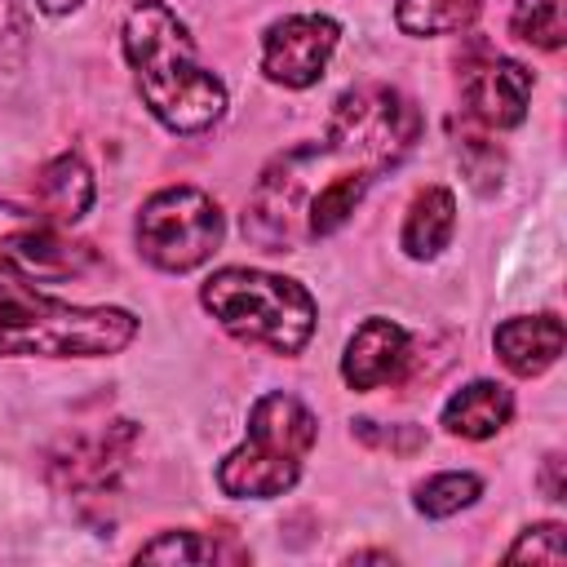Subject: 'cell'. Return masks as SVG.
<instances>
[{
  "label": "cell",
  "mask_w": 567,
  "mask_h": 567,
  "mask_svg": "<svg viewBox=\"0 0 567 567\" xmlns=\"http://www.w3.org/2000/svg\"><path fill=\"white\" fill-rule=\"evenodd\" d=\"M341 44V22L328 13H288L261 31V75L284 89H310L323 80Z\"/></svg>",
  "instance_id": "cell-8"
},
{
  "label": "cell",
  "mask_w": 567,
  "mask_h": 567,
  "mask_svg": "<svg viewBox=\"0 0 567 567\" xmlns=\"http://www.w3.org/2000/svg\"><path fill=\"white\" fill-rule=\"evenodd\" d=\"M137 315L124 306H75L0 275L4 359H106L133 346Z\"/></svg>",
  "instance_id": "cell-3"
},
{
  "label": "cell",
  "mask_w": 567,
  "mask_h": 567,
  "mask_svg": "<svg viewBox=\"0 0 567 567\" xmlns=\"http://www.w3.org/2000/svg\"><path fill=\"white\" fill-rule=\"evenodd\" d=\"M478 496H483V478L478 474H470V470H443V474H430L425 483H416L412 505L425 518H452V514L470 509Z\"/></svg>",
  "instance_id": "cell-18"
},
{
  "label": "cell",
  "mask_w": 567,
  "mask_h": 567,
  "mask_svg": "<svg viewBox=\"0 0 567 567\" xmlns=\"http://www.w3.org/2000/svg\"><path fill=\"white\" fill-rule=\"evenodd\" d=\"M27 62V13L18 0H0V84L18 80Z\"/></svg>",
  "instance_id": "cell-23"
},
{
  "label": "cell",
  "mask_w": 567,
  "mask_h": 567,
  "mask_svg": "<svg viewBox=\"0 0 567 567\" xmlns=\"http://www.w3.org/2000/svg\"><path fill=\"white\" fill-rule=\"evenodd\" d=\"M540 487H545V496H549V501H563V496H567V483H563V452H549V456H545Z\"/></svg>",
  "instance_id": "cell-24"
},
{
  "label": "cell",
  "mask_w": 567,
  "mask_h": 567,
  "mask_svg": "<svg viewBox=\"0 0 567 567\" xmlns=\"http://www.w3.org/2000/svg\"><path fill=\"white\" fill-rule=\"evenodd\" d=\"M456 235V195L447 186H425L412 195L399 230V248L412 261H434Z\"/></svg>",
  "instance_id": "cell-13"
},
{
  "label": "cell",
  "mask_w": 567,
  "mask_h": 567,
  "mask_svg": "<svg viewBox=\"0 0 567 567\" xmlns=\"http://www.w3.org/2000/svg\"><path fill=\"white\" fill-rule=\"evenodd\" d=\"M120 40L142 106L168 133L195 137L226 115V84L195 58L186 22L164 0H137L124 13Z\"/></svg>",
  "instance_id": "cell-2"
},
{
  "label": "cell",
  "mask_w": 567,
  "mask_h": 567,
  "mask_svg": "<svg viewBox=\"0 0 567 567\" xmlns=\"http://www.w3.org/2000/svg\"><path fill=\"white\" fill-rule=\"evenodd\" d=\"M487 0H399L394 4V22L403 35H456L465 27H474V18L483 13Z\"/></svg>",
  "instance_id": "cell-16"
},
{
  "label": "cell",
  "mask_w": 567,
  "mask_h": 567,
  "mask_svg": "<svg viewBox=\"0 0 567 567\" xmlns=\"http://www.w3.org/2000/svg\"><path fill=\"white\" fill-rule=\"evenodd\" d=\"M350 563H390V554H381V549H363V554H350Z\"/></svg>",
  "instance_id": "cell-26"
},
{
  "label": "cell",
  "mask_w": 567,
  "mask_h": 567,
  "mask_svg": "<svg viewBox=\"0 0 567 567\" xmlns=\"http://www.w3.org/2000/svg\"><path fill=\"white\" fill-rule=\"evenodd\" d=\"M421 142V111L394 84H354L332 102L315 142L279 151L244 213V235L266 252H297L337 235L377 177L394 173Z\"/></svg>",
  "instance_id": "cell-1"
},
{
  "label": "cell",
  "mask_w": 567,
  "mask_h": 567,
  "mask_svg": "<svg viewBox=\"0 0 567 567\" xmlns=\"http://www.w3.org/2000/svg\"><path fill=\"white\" fill-rule=\"evenodd\" d=\"M137 563H221V558H230V563H244L248 554L239 549V545H230L226 536L217 540L213 532H159L155 540H146L137 554H133Z\"/></svg>",
  "instance_id": "cell-17"
},
{
  "label": "cell",
  "mask_w": 567,
  "mask_h": 567,
  "mask_svg": "<svg viewBox=\"0 0 567 567\" xmlns=\"http://www.w3.org/2000/svg\"><path fill=\"white\" fill-rule=\"evenodd\" d=\"M456 159L465 164L474 190H496V186H501L505 159H501V151H496L483 133H461V142H456Z\"/></svg>",
  "instance_id": "cell-21"
},
{
  "label": "cell",
  "mask_w": 567,
  "mask_h": 567,
  "mask_svg": "<svg viewBox=\"0 0 567 567\" xmlns=\"http://www.w3.org/2000/svg\"><path fill=\"white\" fill-rule=\"evenodd\" d=\"M509 31L532 49H563L567 40V0H514Z\"/></svg>",
  "instance_id": "cell-19"
},
{
  "label": "cell",
  "mask_w": 567,
  "mask_h": 567,
  "mask_svg": "<svg viewBox=\"0 0 567 567\" xmlns=\"http://www.w3.org/2000/svg\"><path fill=\"white\" fill-rule=\"evenodd\" d=\"M350 434L363 443V447H377V452H394V456H412L425 447V430L421 425H381V421H350Z\"/></svg>",
  "instance_id": "cell-22"
},
{
  "label": "cell",
  "mask_w": 567,
  "mask_h": 567,
  "mask_svg": "<svg viewBox=\"0 0 567 567\" xmlns=\"http://www.w3.org/2000/svg\"><path fill=\"white\" fill-rule=\"evenodd\" d=\"M97 266L93 248L71 239L62 221L44 208H22L0 199V275L18 284H66L84 279Z\"/></svg>",
  "instance_id": "cell-7"
},
{
  "label": "cell",
  "mask_w": 567,
  "mask_h": 567,
  "mask_svg": "<svg viewBox=\"0 0 567 567\" xmlns=\"http://www.w3.org/2000/svg\"><path fill=\"white\" fill-rule=\"evenodd\" d=\"M315 439H319L315 412L288 390H266L248 408V430L239 447L221 456L217 487L235 501H275L301 478Z\"/></svg>",
  "instance_id": "cell-5"
},
{
  "label": "cell",
  "mask_w": 567,
  "mask_h": 567,
  "mask_svg": "<svg viewBox=\"0 0 567 567\" xmlns=\"http://www.w3.org/2000/svg\"><path fill=\"white\" fill-rule=\"evenodd\" d=\"M514 416V394L501 385V381H470L461 385L447 403H443V430L456 434V439H492L509 425Z\"/></svg>",
  "instance_id": "cell-14"
},
{
  "label": "cell",
  "mask_w": 567,
  "mask_h": 567,
  "mask_svg": "<svg viewBox=\"0 0 567 567\" xmlns=\"http://www.w3.org/2000/svg\"><path fill=\"white\" fill-rule=\"evenodd\" d=\"M199 306L244 346L270 354H301L315 337V297L275 270L221 266L199 284Z\"/></svg>",
  "instance_id": "cell-4"
},
{
  "label": "cell",
  "mask_w": 567,
  "mask_h": 567,
  "mask_svg": "<svg viewBox=\"0 0 567 567\" xmlns=\"http://www.w3.org/2000/svg\"><path fill=\"white\" fill-rule=\"evenodd\" d=\"M137 252L164 270V275H186L195 266H204L221 239H226V213L221 204L199 190V186H164L155 190L133 226Z\"/></svg>",
  "instance_id": "cell-6"
},
{
  "label": "cell",
  "mask_w": 567,
  "mask_h": 567,
  "mask_svg": "<svg viewBox=\"0 0 567 567\" xmlns=\"http://www.w3.org/2000/svg\"><path fill=\"white\" fill-rule=\"evenodd\" d=\"M563 341H567L563 319L549 315V310L545 315H514V319L496 323V332H492V350L514 377L549 372L563 354Z\"/></svg>",
  "instance_id": "cell-12"
},
{
  "label": "cell",
  "mask_w": 567,
  "mask_h": 567,
  "mask_svg": "<svg viewBox=\"0 0 567 567\" xmlns=\"http://www.w3.org/2000/svg\"><path fill=\"white\" fill-rule=\"evenodd\" d=\"M35 195H40V208H44L53 221L75 226V221L93 208V195H97L93 168H89L75 151H62V155H53V159L40 168Z\"/></svg>",
  "instance_id": "cell-15"
},
{
  "label": "cell",
  "mask_w": 567,
  "mask_h": 567,
  "mask_svg": "<svg viewBox=\"0 0 567 567\" xmlns=\"http://www.w3.org/2000/svg\"><path fill=\"white\" fill-rule=\"evenodd\" d=\"M505 563H567V540H563V523H532L518 532V540L505 549Z\"/></svg>",
  "instance_id": "cell-20"
},
{
  "label": "cell",
  "mask_w": 567,
  "mask_h": 567,
  "mask_svg": "<svg viewBox=\"0 0 567 567\" xmlns=\"http://www.w3.org/2000/svg\"><path fill=\"white\" fill-rule=\"evenodd\" d=\"M461 97L465 115L483 128H518L527 120L532 102V71L514 58L487 53L470 66H461Z\"/></svg>",
  "instance_id": "cell-10"
},
{
  "label": "cell",
  "mask_w": 567,
  "mask_h": 567,
  "mask_svg": "<svg viewBox=\"0 0 567 567\" xmlns=\"http://www.w3.org/2000/svg\"><path fill=\"white\" fill-rule=\"evenodd\" d=\"M408 359H412L408 328H399L385 315H368L350 332V341L341 350V381L350 390H381V385H390V381L403 377Z\"/></svg>",
  "instance_id": "cell-11"
},
{
  "label": "cell",
  "mask_w": 567,
  "mask_h": 567,
  "mask_svg": "<svg viewBox=\"0 0 567 567\" xmlns=\"http://www.w3.org/2000/svg\"><path fill=\"white\" fill-rule=\"evenodd\" d=\"M133 443H137V425L124 416L84 434H66L49 452V483L75 496H102L115 487L120 470L128 465Z\"/></svg>",
  "instance_id": "cell-9"
},
{
  "label": "cell",
  "mask_w": 567,
  "mask_h": 567,
  "mask_svg": "<svg viewBox=\"0 0 567 567\" xmlns=\"http://www.w3.org/2000/svg\"><path fill=\"white\" fill-rule=\"evenodd\" d=\"M84 0H35V9L40 13H53V18H62V13H75Z\"/></svg>",
  "instance_id": "cell-25"
}]
</instances>
